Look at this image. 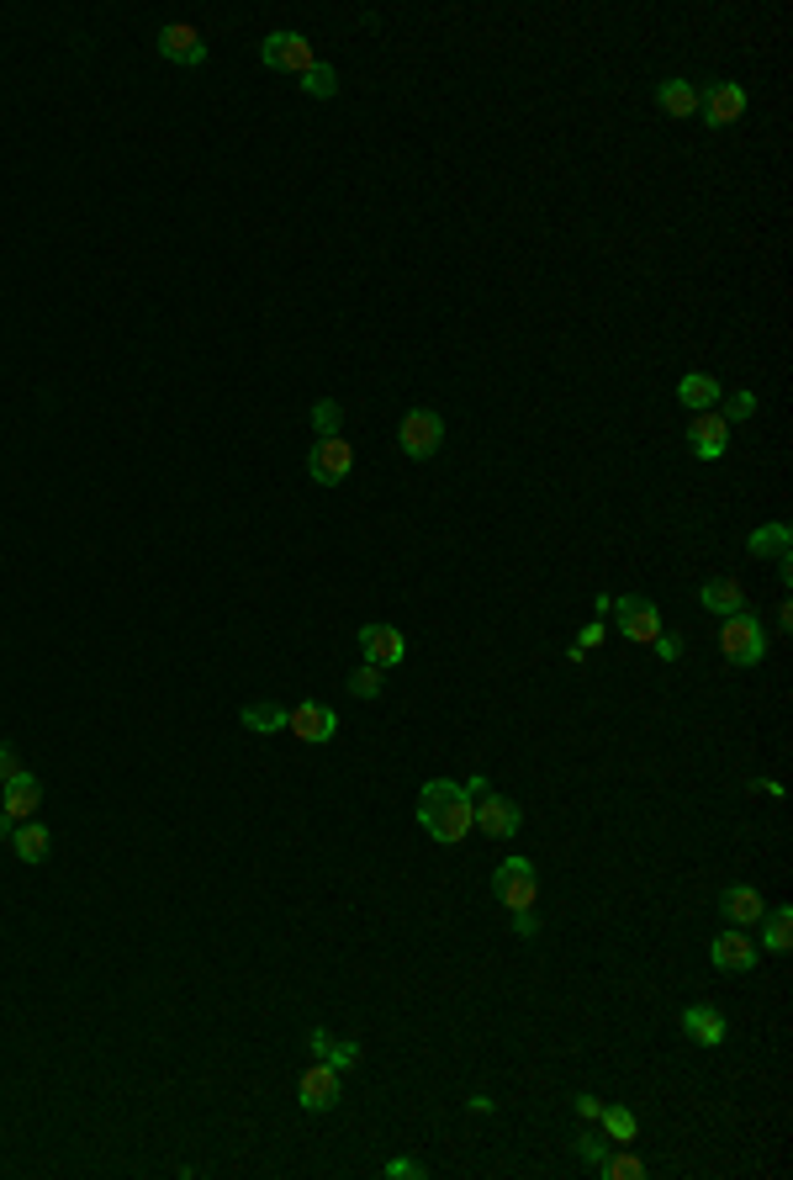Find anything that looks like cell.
Instances as JSON below:
<instances>
[{"label":"cell","mask_w":793,"mask_h":1180,"mask_svg":"<svg viewBox=\"0 0 793 1180\" xmlns=\"http://www.w3.org/2000/svg\"><path fill=\"white\" fill-rule=\"evenodd\" d=\"M418 826L435 837L439 848H455L466 842L476 826H471V794L450 778H429L424 794H418Z\"/></svg>","instance_id":"1"},{"label":"cell","mask_w":793,"mask_h":1180,"mask_svg":"<svg viewBox=\"0 0 793 1180\" xmlns=\"http://www.w3.org/2000/svg\"><path fill=\"white\" fill-rule=\"evenodd\" d=\"M466 794H471V826L481 831V837H492V842H508V837H518V826H524V815H518V805L514 800H503V794H492V783L481 774H471L466 783H461Z\"/></svg>","instance_id":"2"},{"label":"cell","mask_w":793,"mask_h":1180,"mask_svg":"<svg viewBox=\"0 0 793 1180\" xmlns=\"http://www.w3.org/2000/svg\"><path fill=\"white\" fill-rule=\"evenodd\" d=\"M719 652L730 667H756L761 656H767V636H761V619L752 610L730 614L725 625H719Z\"/></svg>","instance_id":"3"},{"label":"cell","mask_w":793,"mask_h":1180,"mask_svg":"<svg viewBox=\"0 0 793 1180\" xmlns=\"http://www.w3.org/2000/svg\"><path fill=\"white\" fill-rule=\"evenodd\" d=\"M492 895L503 911H534V895H540V879H534V863L529 857H503L498 874H492Z\"/></svg>","instance_id":"4"},{"label":"cell","mask_w":793,"mask_h":1180,"mask_svg":"<svg viewBox=\"0 0 793 1180\" xmlns=\"http://www.w3.org/2000/svg\"><path fill=\"white\" fill-rule=\"evenodd\" d=\"M260 59H265V70H280V75H307L317 64L313 42L302 38V33H270V38L260 42Z\"/></svg>","instance_id":"5"},{"label":"cell","mask_w":793,"mask_h":1180,"mask_svg":"<svg viewBox=\"0 0 793 1180\" xmlns=\"http://www.w3.org/2000/svg\"><path fill=\"white\" fill-rule=\"evenodd\" d=\"M444 440V418H439L435 407H413L407 418H402V429H396V445L407 461H429Z\"/></svg>","instance_id":"6"},{"label":"cell","mask_w":793,"mask_h":1180,"mask_svg":"<svg viewBox=\"0 0 793 1180\" xmlns=\"http://www.w3.org/2000/svg\"><path fill=\"white\" fill-rule=\"evenodd\" d=\"M307 472H313V482L323 488H339V482H350V472H355V450L344 435H333V440H317L307 450Z\"/></svg>","instance_id":"7"},{"label":"cell","mask_w":793,"mask_h":1180,"mask_svg":"<svg viewBox=\"0 0 793 1180\" xmlns=\"http://www.w3.org/2000/svg\"><path fill=\"white\" fill-rule=\"evenodd\" d=\"M608 610L619 614V636H630L634 647H651L656 636H662V614L651 599H630V593H619V599H608Z\"/></svg>","instance_id":"8"},{"label":"cell","mask_w":793,"mask_h":1180,"mask_svg":"<svg viewBox=\"0 0 793 1180\" xmlns=\"http://www.w3.org/2000/svg\"><path fill=\"white\" fill-rule=\"evenodd\" d=\"M297 1101H302V1112H333V1106L344 1101L339 1069L323 1064V1058H317L313 1069H302V1080H297Z\"/></svg>","instance_id":"9"},{"label":"cell","mask_w":793,"mask_h":1180,"mask_svg":"<svg viewBox=\"0 0 793 1180\" xmlns=\"http://www.w3.org/2000/svg\"><path fill=\"white\" fill-rule=\"evenodd\" d=\"M286 731L297 736V741H307V746H328V741L339 736V715H333L328 704L307 699V704H297V710L286 715Z\"/></svg>","instance_id":"10"},{"label":"cell","mask_w":793,"mask_h":1180,"mask_svg":"<svg viewBox=\"0 0 793 1180\" xmlns=\"http://www.w3.org/2000/svg\"><path fill=\"white\" fill-rule=\"evenodd\" d=\"M159 53L169 59V64H180V70H201L206 64V42L191 22H164L159 27Z\"/></svg>","instance_id":"11"},{"label":"cell","mask_w":793,"mask_h":1180,"mask_svg":"<svg viewBox=\"0 0 793 1180\" xmlns=\"http://www.w3.org/2000/svg\"><path fill=\"white\" fill-rule=\"evenodd\" d=\"M698 112H704V123L709 127H730L741 112H746V90L735 80H714L698 90Z\"/></svg>","instance_id":"12"},{"label":"cell","mask_w":793,"mask_h":1180,"mask_svg":"<svg viewBox=\"0 0 793 1180\" xmlns=\"http://www.w3.org/2000/svg\"><path fill=\"white\" fill-rule=\"evenodd\" d=\"M360 652L370 667H396L402 656H407V641H402V630L396 625H360Z\"/></svg>","instance_id":"13"},{"label":"cell","mask_w":793,"mask_h":1180,"mask_svg":"<svg viewBox=\"0 0 793 1180\" xmlns=\"http://www.w3.org/2000/svg\"><path fill=\"white\" fill-rule=\"evenodd\" d=\"M709 958H714V969H725V975H752L761 953H756V942L746 932H719L709 947Z\"/></svg>","instance_id":"14"},{"label":"cell","mask_w":793,"mask_h":1180,"mask_svg":"<svg viewBox=\"0 0 793 1180\" xmlns=\"http://www.w3.org/2000/svg\"><path fill=\"white\" fill-rule=\"evenodd\" d=\"M688 445L698 461H719L725 450H730V424L719 418V413H698L693 424H688Z\"/></svg>","instance_id":"15"},{"label":"cell","mask_w":793,"mask_h":1180,"mask_svg":"<svg viewBox=\"0 0 793 1180\" xmlns=\"http://www.w3.org/2000/svg\"><path fill=\"white\" fill-rule=\"evenodd\" d=\"M682 1032H688L698 1049H719V1043L730 1038V1027H725V1017H719L714 1006H688V1012H682Z\"/></svg>","instance_id":"16"},{"label":"cell","mask_w":793,"mask_h":1180,"mask_svg":"<svg viewBox=\"0 0 793 1180\" xmlns=\"http://www.w3.org/2000/svg\"><path fill=\"white\" fill-rule=\"evenodd\" d=\"M38 805H42V783L33 774H16L5 783V805H0V811L11 815V820H33Z\"/></svg>","instance_id":"17"},{"label":"cell","mask_w":793,"mask_h":1180,"mask_svg":"<svg viewBox=\"0 0 793 1180\" xmlns=\"http://www.w3.org/2000/svg\"><path fill=\"white\" fill-rule=\"evenodd\" d=\"M677 403L693 407V413H709V407L719 403V376H709V371H688V376L677 381Z\"/></svg>","instance_id":"18"},{"label":"cell","mask_w":793,"mask_h":1180,"mask_svg":"<svg viewBox=\"0 0 793 1180\" xmlns=\"http://www.w3.org/2000/svg\"><path fill=\"white\" fill-rule=\"evenodd\" d=\"M752 556H772L778 567H783V577H789V551H793V529L789 525H761V529H752Z\"/></svg>","instance_id":"19"},{"label":"cell","mask_w":793,"mask_h":1180,"mask_svg":"<svg viewBox=\"0 0 793 1180\" xmlns=\"http://www.w3.org/2000/svg\"><path fill=\"white\" fill-rule=\"evenodd\" d=\"M307 1049H313V1058H323V1064H333L339 1075L344 1069H355L360 1064V1043H339L328 1027H313V1038H307Z\"/></svg>","instance_id":"20"},{"label":"cell","mask_w":793,"mask_h":1180,"mask_svg":"<svg viewBox=\"0 0 793 1180\" xmlns=\"http://www.w3.org/2000/svg\"><path fill=\"white\" fill-rule=\"evenodd\" d=\"M719 911H725L735 927H756L767 905H761V890H752V884H730V890H725V900H719Z\"/></svg>","instance_id":"21"},{"label":"cell","mask_w":793,"mask_h":1180,"mask_svg":"<svg viewBox=\"0 0 793 1180\" xmlns=\"http://www.w3.org/2000/svg\"><path fill=\"white\" fill-rule=\"evenodd\" d=\"M704 610L709 614H719V619H730V614H741L746 610V593H741V582L735 577H714V582H704Z\"/></svg>","instance_id":"22"},{"label":"cell","mask_w":793,"mask_h":1180,"mask_svg":"<svg viewBox=\"0 0 793 1180\" xmlns=\"http://www.w3.org/2000/svg\"><path fill=\"white\" fill-rule=\"evenodd\" d=\"M656 106H662L667 117H693V112H698V85L662 80V85H656Z\"/></svg>","instance_id":"23"},{"label":"cell","mask_w":793,"mask_h":1180,"mask_svg":"<svg viewBox=\"0 0 793 1180\" xmlns=\"http://www.w3.org/2000/svg\"><path fill=\"white\" fill-rule=\"evenodd\" d=\"M761 947L767 953H789V942H793V911L789 905H772V911H761Z\"/></svg>","instance_id":"24"},{"label":"cell","mask_w":793,"mask_h":1180,"mask_svg":"<svg viewBox=\"0 0 793 1180\" xmlns=\"http://www.w3.org/2000/svg\"><path fill=\"white\" fill-rule=\"evenodd\" d=\"M11 848H16V857L22 863H42L48 857V826H38V820H16V831H11Z\"/></svg>","instance_id":"25"},{"label":"cell","mask_w":793,"mask_h":1180,"mask_svg":"<svg viewBox=\"0 0 793 1180\" xmlns=\"http://www.w3.org/2000/svg\"><path fill=\"white\" fill-rule=\"evenodd\" d=\"M603 1133H608V1143H634V1133H640V1122H634V1112L630 1106H608L603 1101Z\"/></svg>","instance_id":"26"},{"label":"cell","mask_w":793,"mask_h":1180,"mask_svg":"<svg viewBox=\"0 0 793 1180\" xmlns=\"http://www.w3.org/2000/svg\"><path fill=\"white\" fill-rule=\"evenodd\" d=\"M286 715H291V710H280V704H243V726L254 736L286 731Z\"/></svg>","instance_id":"27"},{"label":"cell","mask_w":793,"mask_h":1180,"mask_svg":"<svg viewBox=\"0 0 793 1180\" xmlns=\"http://www.w3.org/2000/svg\"><path fill=\"white\" fill-rule=\"evenodd\" d=\"M297 85H302V90H307L313 101H328V96H339V70L317 59V64H313V70H307V75H302Z\"/></svg>","instance_id":"28"},{"label":"cell","mask_w":793,"mask_h":1180,"mask_svg":"<svg viewBox=\"0 0 793 1180\" xmlns=\"http://www.w3.org/2000/svg\"><path fill=\"white\" fill-rule=\"evenodd\" d=\"M597 1176H608V1180H640V1176H645V1159H640V1154H614V1148H608V1159L597 1165Z\"/></svg>","instance_id":"29"},{"label":"cell","mask_w":793,"mask_h":1180,"mask_svg":"<svg viewBox=\"0 0 793 1180\" xmlns=\"http://www.w3.org/2000/svg\"><path fill=\"white\" fill-rule=\"evenodd\" d=\"M381 683H387V673H381V667H370V662H360L355 673H350V693H355V699H376V693H381Z\"/></svg>","instance_id":"30"},{"label":"cell","mask_w":793,"mask_h":1180,"mask_svg":"<svg viewBox=\"0 0 793 1180\" xmlns=\"http://www.w3.org/2000/svg\"><path fill=\"white\" fill-rule=\"evenodd\" d=\"M339 424H344V407L333 403V398H323V403L313 407V429H317V440H333V435H339Z\"/></svg>","instance_id":"31"},{"label":"cell","mask_w":793,"mask_h":1180,"mask_svg":"<svg viewBox=\"0 0 793 1180\" xmlns=\"http://www.w3.org/2000/svg\"><path fill=\"white\" fill-rule=\"evenodd\" d=\"M577 1154H582V1165H588V1170H597V1165L608 1159V1139H597V1133H582V1139H577Z\"/></svg>","instance_id":"32"},{"label":"cell","mask_w":793,"mask_h":1180,"mask_svg":"<svg viewBox=\"0 0 793 1180\" xmlns=\"http://www.w3.org/2000/svg\"><path fill=\"white\" fill-rule=\"evenodd\" d=\"M752 413H756L752 392H730V403H725V413H719V418H725V424H741V418H752Z\"/></svg>","instance_id":"33"},{"label":"cell","mask_w":793,"mask_h":1180,"mask_svg":"<svg viewBox=\"0 0 793 1180\" xmlns=\"http://www.w3.org/2000/svg\"><path fill=\"white\" fill-rule=\"evenodd\" d=\"M381 1176H387V1180H424V1176H429V1165H424V1159H392Z\"/></svg>","instance_id":"34"},{"label":"cell","mask_w":793,"mask_h":1180,"mask_svg":"<svg viewBox=\"0 0 793 1180\" xmlns=\"http://www.w3.org/2000/svg\"><path fill=\"white\" fill-rule=\"evenodd\" d=\"M603 636H608V630H603V619H588V625L577 630V652H593V647H603Z\"/></svg>","instance_id":"35"},{"label":"cell","mask_w":793,"mask_h":1180,"mask_svg":"<svg viewBox=\"0 0 793 1180\" xmlns=\"http://www.w3.org/2000/svg\"><path fill=\"white\" fill-rule=\"evenodd\" d=\"M16 774H27V768H22V763H16V752H11V746L0 741V789H5V783H11Z\"/></svg>","instance_id":"36"},{"label":"cell","mask_w":793,"mask_h":1180,"mask_svg":"<svg viewBox=\"0 0 793 1180\" xmlns=\"http://www.w3.org/2000/svg\"><path fill=\"white\" fill-rule=\"evenodd\" d=\"M651 652L662 656V662H677V656H682V641H672V636H656V641H651Z\"/></svg>","instance_id":"37"},{"label":"cell","mask_w":793,"mask_h":1180,"mask_svg":"<svg viewBox=\"0 0 793 1180\" xmlns=\"http://www.w3.org/2000/svg\"><path fill=\"white\" fill-rule=\"evenodd\" d=\"M577 1112H582V1122H597V1117H603V1101H597V1096H577Z\"/></svg>","instance_id":"38"},{"label":"cell","mask_w":793,"mask_h":1180,"mask_svg":"<svg viewBox=\"0 0 793 1180\" xmlns=\"http://www.w3.org/2000/svg\"><path fill=\"white\" fill-rule=\"evenodd\" d=\"M518 937H540V921H534V911H518Z\"/></svg>","instance_id":"39"},{"label":"cell","mask_w":793,"mask_h":1180,"mask_svg":"<svg viewBox=\"0 0 793 1180\" xmlns=\"http://www.w3.org/2000/svg\"><path fill=\"white\" fill-rule=\"evenodd\" d=\"M11 831H16V820H11V815L0 811V842H11Z\"/></svg>","instance_id":"40"}]
</instances>
